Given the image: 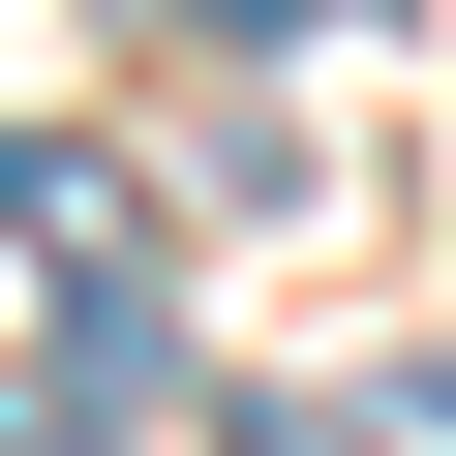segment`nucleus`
<instances>
[{
    "label": "nucleus",
    "mask_w": 456,
    "mask_h": 456,
    "mask_svg": "<svg viewBox=\"0 0 456 456\" xmlns=\"http://www.w3.org/2000/svg\"><path fill=\"white\" fill-rule=\"evenodd\" d=\"M244 456H395V426H365V395H244Z\"/></svg>",
    "instance_id": "f257e3e1"
}]
</instances>
